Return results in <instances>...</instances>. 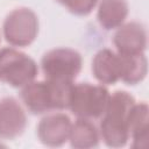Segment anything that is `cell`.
I'll use <instances>...</instances> for the list:
<instances>
[{"label": "cell", "instance_id": "cell-1", "mask_svg": "<svg viewBox=\"0 0 149 149\" xmlns=\"http://www.w3.org/2000/svg\"><path fill=\"white\" fill-rule=\"evenodd\" d=\"M135 99L126 91H115L109 95L107 106L100 116L99 134L109 148L125 147L129 140V119Z\"/></svg>", "mask_w": 149, "mask_h": 149}, {"label": "cell", "instance_id": "cell-2", "mask_svg": "<svg viewBox=\"0 0 149 149\" xmlns=\"http://www.w3.org/2000/svg\"><path fill=\"white\" fill-rule=\"evenodd\" d=\"M72 84L49 79L33 80L21 87V100L24 107L36 115L68 109Z\"/></svg>", "mask_w": 149, "mask_h": 149}, {"label": "cell", "instance_id": "cell-3", "mask_svg": "<svg viewBox=\"0 0 149 149\" xmlns=\"http://www.w3.org/2000/svg\"><path fill=\"white\" fill-rule=\"evenodd\" d=\"M109 91L102 84L78 83L72 84L68 109L80 119H99L109 99Z\"/></svg>", "mask_w": 149, "mask_h": 149}, {"label": "cell", "instance_id": "cell-4", "mask_svg": "<svg viewBox=\"0 0 149 149\" xmlns=\"http://www.w3.org/2000/svg\"><path fill=\"white\" fill-rule=\"evenodd\" d=\"M37 73L36 62L27 54L12 47L0 50V81L21 88L35 80Z\"/></svg>", "mask_w": 149, "mask_h": 149}, {"label": "cell", "instance_id": "cell-5", "mask_svg": "<svg viewBox=\"0 0 149 149\" xmlns=\"http://www.w3.org/2000/svg\"><path fill=\"white\" fill-rule=\"evenodd\" d=\"M83 66L81 55L71 48H55L47 51L41 59L44 79L73 83Z\"/></svg>", "mask_w": 149, "mask_h": 149}, {"label": "cell", "instance_id": "cell-6", "mask_svg": "<svg viewBox=\"0 0 149 149\" xmlns=\"http://www.w3.org/2000/svg\"><path fill=\"white\" fill-rule=\"evenodd\" d=\"M2 33L5 40L12 47H28L38 34V17L30 8H15L6 16Z\"/></svg>", "mask_w": 149, "mask_h": 149}, {"label": "cell", "instance_id": "cell-7", "mask_svg": "<svg viewBox=\"0 0 149 149\" xmlns=\"http://www.w3.org/2000/svg\"><path fill=\"white\" fill-rule=\"evenodd\" d=\"M71 126V119L65 113H49L37 125V137L47 147H61L69 140Z\"/></svg>", "mask_w": 149, "mask_h": 149}, {"label": "cell", "instance_id": "cell-8", "mask_svg": "<svg viewBox=\"0 0 149 149\" xmlns=\"http://www.w3.org/2000/svg\"><path fill=\"white\" fill-rule=\"evenodd\" d=\"M27 126V115L20 102L13 97L0 100V137L13 140L20 136Z\"/></svg>", "mask_w": 149, "mask_h": 149}, {"label": "cell", "instance_id": "cell-9", "mask_svg": "<svg viewBox=\"0 0 149 149\" xmlns=\"http://www.w3.org/2000/svg\"><path fill=\"white\" fill-rule=\"evenodd\" d=\"M113 44L119 54H141L147 48V30L139 22L121 24L114 36Z\"/></svg>", "mask_w": 149, "mask_h": 149}, {"label": "cell", "instance_id": "cell-10", "mask_svg": "<svg viewBox=\"0 0 149 149\" xmlns=\"http://www.w3.org/2000/svg\"><path fill=\"white\" fill-rule=\"evenodd\" d=\"M92 74L102 85H113L121 78V59L116 51L104 48L92 59Z\"/></svg>", "mask_w": 149, "mask_h": 149}, {"label": "cell", "instance_id": "cell-11", "mask_svg": "<svg viewBox=\"0 0 149 149\" xmlns=\"http://www.w3.org/2000/svg\"><path fill=\"white\" fill-rule=\"evenodd\" d=\"M97 5V19L101 28L113 30L125 23L128 15V3L126 0H100Z\"/></svg>", "mask_w": 149, "mask_h": 149}, {"label": "cell", "instance_id": "cell-12", "mask_svg": "<svg viewBox=\"0 0 149 149\" xmlns=\"http://www.w3.org/2000/svg\"><path fill=\"white\" fill-rule=\"evenodd\" d=\"M148 105L146 102L134 104L129 119V137H132V148L143 149L148 143L149 116Z\"/></svg>", "mask_w": 149, "mask_h": 149}, {"label": "cell", "instance_id": "cell-13", "mask_svg": "<svg viewBox=\"0 0 149 149\" xmlns=\"http://www.w3.org/2000/svg\"><path fill=\"white\" fill-rule=\"evenodd\" d=\"M100 140L99 130L92 120L77 118L74 123L71 126L69 142L72 148L77 149H88L98 147Z\"/></svg>", "mask_w": 149, "mask_h": 149}, {"label": "cell", "instance_id": "cell-14", "mask_svg": "<svg viewBox=\"0 0 149 149\" xmlns=\"http://www.w3.org/2000/svg\"><path fill=\"white\" fill-rule=\"evenodd\" d=\"M119 56L121 59L120 80L127 85H136L141 83L146 78L148 71V62L144 52L119 54Z\"/></svg>", "mask_w": 149, "mask_h": 149}, {"label": "cell", "instance_id": "cell-15", "mask_svg": "<svg viewBox=\"0 0 149 149\" xmlns=\"http://www.w3.org/2000/svg\"><path fill=\"white\" fill-rule=\"evenodd\" d=\"M65 9H68L70 13L78 15V16H85L88 15L93 8L97 6L98 0H55Z\"/></svg>", "mask_w": 149, "mask_h": 149}]
</instances>
